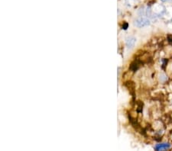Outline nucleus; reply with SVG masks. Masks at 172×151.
<instances>
[{
  "mask_svg": "<svg viewBox=\"0 0 172 151\" xmlns=\"http://www.w3.org/2000/svg\"><path fill=\"white\" fill-rule=\"evenodd\" d=\"M128 26H129V25H128L127 23L126 22H124V24H123V29H127L128 28Z\"/></svg>",
  "mask_w": 172,
  "mask_h": 151,
  "instance_id": "0eeeda50",
  "label": "nucleus"
},
{
  "mask_svg": "<svg viewBox=\"0 0 172 151\" xmlns=\"http://www.w3.org/2000/svg\"><path fill=\"white\" fill-rule=\"evenodd\" d=\"M125 1H126V3L129 4V6H132V5L135 4V2H136V0H125Z\"/></svg>",
  "mask_w": 172,
  "mask_h": 151,
  "instance_id": "39448f33",
  "label": "nucleus"
},
{
  "mask_svg": "<svg viewBox=\"0 0 172 151\" xmlns=\"http://www.w3.org/2000/svg\"><path fill=\"white\" fill-rule=\"evenodd\" d=\"M171 147L170 143H159L155 147V150H168Z\"/></svg>",
  "mask_w": 172,
  "mask_h": 151,
  "instance_id": "f03ea898",
  "label": "nucleus"
},
{
  "mask_svg": "<svg viewBox=\"0 0 172 151\" xmlns=\"http://www.w3.org/2000/svg\"><path fill=\"white\" fill-rule=\"evenodd\" d=\"M136 41V38L135 37H129L126 39V47L128 48H132Z\"/></svg>",
  "mask_w": 172,
  "mask_h": 151,
  "instance_id": "7ed1b4c3",
  "label": "nucleus"
},
{
  "mask_svg": "<svg viewBox=\"0 0 172 151\" xmlns=\"http://www.w3.org/2000/svg\"><path fill=\"white\" fill-rule=\"evenodd\" d=\"M167 39H168V43L171 44H172V35H168Z\"/></svg>",
  "mask_w": 172,
  "mask_h": 151,
  "instance_id": "423d86ee",
  "label": "nucleus"
},
{
  "mask_svg": "<svg viewBox=\"0 0 172 151\" xmlns=\"http://www.w3.org/2000/svg\"><path fill=\"white\" fill-rule=\"evenodd\" d=\"M150 24V20L148 18L141 16L135 21V25L138 28H142V27L147 26Z\"/></svg>",
  "mask_w": 172,
  "mask_h": 151,
  "instance_id": "f257e3e1",
  "label": "nucleus"
},
{
  "mask_svg": "<svg viewBox=\"0 0 172 151\" xmlns=\"http://www.w3.org/2000/svg\"><path fill=\"white\" fill-rule=\"evenodd\" d=\"M141 62L139 60H135V61L132 63V64H131V66H130V68H129V69H131L132 72H135L138 69H139V66L141 65Z\"/></svg>",
  "mask_w": 172,
  "mask_h": 151,
  "instance_id": "20e7f679",
  "label": "nucleus"
},
{
  "mask_svg": "<svg viewBox=\"0 0 172 151\" xmlns=\"http://www.w3.org/2000/svg\"><path fill=\"white\" fill-rule=\"evenodd\" d=\"M162 2H172V0H162Z\"/></svg>",
  "mask_w": 172,
  "mask_h": 151,
  "instance_id": "6e6552de",
  "label": "nucleus"
}]
</instances>
